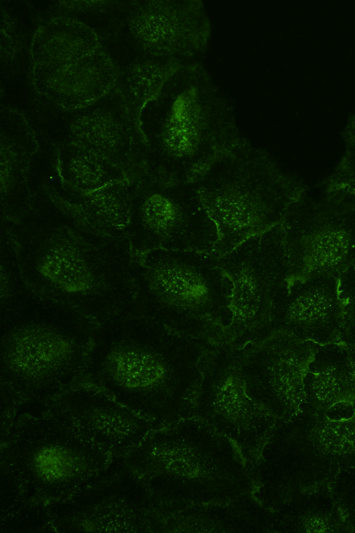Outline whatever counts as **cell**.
I'll use <instances>...</instances> for the list:
<instances>
[{
	"instance_id": "6da1fadb",
	"label": "cell",
	"mask_w": 355,
	"mask_h": 533,
	"mask_svg": "<svg viewBox=\"0 0 355 533\" xmlns=\"http://www.w3.org/2000/svg\"><path fill=\"white\" fill-rule=\"evenodd\" d=\"M22 276L36 294L67 304L97 324L127 310L134 286L128 237L88 225L40 183L29 209L16 221L1 220Z\"/></svg>"
},
{
	"instance_id": "7a4b0ae2",
	"label": "cell",
	"mask_w": 355,
	"mask_h": 533,
	"mask_svg": "<svg viewBox=\"0 0 355 533\" xmlns=\"http://www.w3.org/2000/svg\"><path fill=\"white\" fill-rule=\"evenodd\" d=\"M214 345L126 310L97 325L80 382L160 429L193 416L202 365Z\"/></svg>"
},
{
	"instance_id": "3957f363",
	"label": "cell",
	"mask_w": 355,
	"mask_h": 533,
	"mask_svg": "<svg viewBox=\"0 0 355 533\" xmlns=\"http://www.w3.org/2000/svg\"><path fill=\"white\" fill-rule=\"evenodd\" d=\"M97 323L29 287L1 303V383L41 407L79 383Z\"/></svg>"
},
{
	"instance_id": "277c9868",
	"label": "cell",
	"mask_w": 355,
	"mask_h": 533,
	"mask_svg": "<svg viewBox=\"0 0 355 533\" xmlns=\"http://www.w3.org/2000/svg\"><path fill=\"white\" fill-rule=\"evenodd\" d=\"M145 172L165 183L192 182L241 136L231 106L197 62L183 65L138 116Z\"/></svg>"
},
{
	"instance_id": "5b68a950",
	"label": "cell",
	"mask_w": 355,
	"mask_h": 533,
	"mask_svg": "<svg viewBox=\"0 0 355 533\" xmlns=\"http://www.w3.org/2000/svg\"><path fill=\"white\" fill-rule=\"evenodd\" d=\"M123 458L147 485L155 510L227 502L256 487L234 443L195 416L151 431Z\"/></svg>"
},
{
	"instance_id": "8992f818",
	"label": "cell",
	"mask_w": 355,
	"mask_h": 533,
	"mask_svg": "<svg viewBox=\"0 0 355 533\" xmlns=\"http://www.w3.org/2000/svg\"><path fill=\"white\" fill-rule=\"evenodd\" d=\"M128 311L182 334L219 343L231 321L232 284L208 252L155 249L133 255Z\"/></svg>"
},
{
	"instance_id": "52a82bcc",
	"label": "cell",
	"mask_w": 355,
	"mask_h": 533,
	"mask_svg": "<svg viewBox=\"0 0 355 533\" xmlns=\"http://www.w3.org/2000/svg\"><path fill=\"white\" fill-rule=\"evenodd\" d=\"M192 182L217 230L212 253L217 258L281 223L305 188L280 171L265 150L241 137Z\"/></svg>"
},
{
	"instance_id": "ba28073f",
	"label": "cell",
	"mask_w": 355,
	"mask_h": 533,
	"mask_svg": "<svg viewBox=\"0 0 355 533\" xmlns=\"http://www.w3.org/2000/svg\"><path fill=\"white\" fill-rule=\"evenodd\" d=\"M355 467V416L332 421L302 403L286 420L278 421L263 444L254 475L253 496L274 510L298 497L330 492L344 469Z\"/></svg>"
},
{
	"instance_id": "9c48e42d",
	"label": "cell",
	"mask_w": 355,
	"mask_h": 533,
	"mask_svg": "<svg viewBox=\"0 0 355 533\" xmlns=\"http://www.w3.org/2000/svg\"><path fill=\"white\" fill-rule=\"evenodd\" d=\"M1 465L22 483L26 498L47 502L75 492L111 463L109 453L88 439L53 402L37 414L16 417L1 440Z\"/></svg>"
},
{
	"instance_id": "30bf717a",
	"label": "cell",
	"mask_w": 355,
	"mask_h": 533,
	"mask_svg": "<svg viewBox=\"0 0 355 533\" xmlns=\"http://www.w3.org/2000/svg\"><path fill=\"white\" fill-rule=\"evenodd\" d=\"M289 279L339 277L355 264V193L326 182L305 188L281 222Z\"/></svg>"
},
{
	"instance_id": "8fae6325",
	"label": "cell",
	"mask_w": 355,
	"mask_h": 533,
	"mask_svg": "<svg viewBox=\"0 0 355 533\" xmlns=\"http://www.w3.org/2000/svg\"><path fill=\"white\" fill-rule=\"evenodd\" d=\"M130 182L133 255L155 249L212 253L217 230L193 182L165 183L145 171Z\"/></svg>"
},
{
	"instance_id": "7c38bea8",
	"label": "cell",
	"mask_w": 355,
	"mask_h": 533,
	"mask_svg": "<svg viewBox=\"0 0 355 533\" xmlns=\"http://www.w3.org/2000/svg\"><path fill=\"white\" fill-rule=\"evenodd\" d=\"M218 261L232 284L231 321L219 343L241 348L267 327L274 297L289 280L282 224L246 239Z\"/></svg>"
},
{
	"instance_id": "4fadbf2b",
	"label": "cell",
	"mask_w": 355,
	"mask_h": 533,
	"mask_svg": "<svg viewBox=\"0 0 355 533\" xmlns=\"http://www.w3.org/2000/svg\"><path fill=\"white\" fill-rule=\"evenodd\" d=\"M246 352V345L217 343L207 353L193 416L231 440L254 473L260 451L278 419L247 394L241 372Z\"/></svg>"
},
{
	"instance_id": "5bb4252c",
	"label": "cell",
	"mask_w": 355,
	"mask_h": 533,
	"mask_svg": "<svg viewBox=\"0 0 355 533\" xmlns=\"http://www.w3.org/2000/svg\"><path fill=\"white\" fill-rule=\"evenodd\" d=\"M47 507L58 533L153 532L158 520L147 485L123 457Z\"/></svg>"
},
{
	"instance_id": "9a60e30c",
	"label": "cell",
	"mask_w": 355,
	"mask_h": 533,
	"mask_svg": "<svg viewBox=\"0 0 355 533\" xmlns=\"http://www.w3.org/2000/svg\"><path fill=\"white\" fill-rule=\"evenodd\" d=\"M246 346L241 372L248 395L278 421L288 419L305 402L304 377L320 345L278 332Z\"/></svg>"
},
{
	"instance_id": "2e32d148",
	"label": "cell",
	"mask_w": 355,
	"mask_h": 533,
	"mask_svg": "<svg viewBox=\"0 0 355 533\" xmlns=\"http://www.w3.org/2000/svg\"><path fill=\"white\" fill-rule=\"evenodd\" d=\"M128 27L140 53L187 65L207 50L210 21L202 1L151 0L138 2Z\"/></svg>"
},
{
	"instance_id": "e0dca14e",
	"label": "cell",
	"mask_w": 355,
	"mask_h": 533,
	"mask_svg": "<svg viewBox=\"0 0 355 533\" xmlns=\"http://www.w3.org/2000/svg\"><path fill=\"white\" fill-rule=\"evenodd\" d=\"M339 277L320 275L289 279L277 292L270 320L258 343L282 332L320 345L340 343L343 306Z\"/></svg>"
},
{
	"instance_id": "ac0fdd59",
	"label": "cell",
	"mask_w": 355,
	"mask_h": 533,
	"mask_svg": "<svg viewBox=\"0 0 355 533\" xmlns=\"http://www.w3.org/2000/svg\"><path fill=\"white\" fill-rule=\"evenodd\" d=\"M67 142L109 160L129 181L145 171V144L138 121L117 88L99 106L70 122L60 144Z\"/></svg>"
},
{
	"instance_id": "d6986e66",
	"label": "cell",
	"mask_w": 355,
	"mask_h": 533,
	"mask_svg": "<svg viewBox=\"0 0 355 533\" xmlns=\"http://www.w3.org/2000/svg\"><path fill=\"white\" fill-rule=\"evenodd\" d=\"M51 402L65 410L80 431L113 458L125 456L156 429L150 420L87 383H77Z\"/></svg>"
},
{
	"instance_id": "ffe728a7",
	"label": "cell",
	"mask_w": 355,
	"mask_h": 533,
	"mask_svg": "<svg viewBox=\"0 0 355 533\" xmlns=\"http://www.w3.org/2000/svg\"><path fill=\"white\" fill-rule=\"evenodd\" d=\"M119 70L100 48L68 64L33 65L32 82L36 92L65 110L94 104L116 85Z\"/></svg>"
},
{
	"instance_id": "44dd1931",
	"label": "cell",
	"mask_w": 355,
	"mask_h": 533,
	"mask_svg": "<svg viewBox=\"0 0 355 533\" xmlns=\"http://www.w3.org/2000/svg\"><path fill=\"white\" fill-rule=\"evenodd\" d=\"M155 532H275V517L253 496L158 512Z\"/></svg>"
},
{
	"instance_id": "7402d4cb",
	"label": "cell",
	"mask_w": 355,
	"mask_h": 533,
	"mask_svg": "<svg viewBox=\"0 0 355 533\" xmlns=\"http://www.w3.org/2000/svg\"><path fill=\"white\" fill-rule=\"evenodd\" d=\"M0 118L1 220L14 222L30 208L28 175L38 143L35 131L18 110L4 107Z\"/></svg>"
},
{
	"instance_id": "603a6c76",
	"label": "cell",
	"mask_w": 355,
	"mask_h": 533,
	"mask_svg": "<svg viewBox=\"0 0 355 533\" xmlns=\"http://www.w3.org/2000/svg\"><path fill=\"white\" fill-rule=\"evenodd\" d=\"M40 183L94 230L115 238L128 237L133 190L129 180L82 192L62 183L52 165Z\"/></svg>"
},
{
	"instance_id": "cb8c5ba5",
	"label": "cell",
	"mask_w": 355,
	"mask_h": 533,
	"mask_svg": "<svg viewBox=\"0 0 355 533\" xmlns=\"http://www.w3.org/2000/svg\"><path fill=\"white\" fill-rule=\"evenodd\" d=\"M305 403L325 411L355 397V372L349 347L344 343L320 345L304 377Z\"/></svg>"
},
{
	"instance_id": "d4e9b609",
	"label": "cell",
	"mask_w": 355,
	"mask_h": 533,
	"mask_svg": "<svg viewBox=\"0 0 355 533\" xmlns=\"http://www.w3.org/2000/svg\"><path fill=\"white\" fill-rule=\"evenodd\" d=\"M102 48L98 36L84 23L69 17L53 18L35 31L31 45L33 65L59 66Z\"/></svg>"
},
{
	"instance_id": "484cf974",
	"label": "cell",
	"mask_w": 355,
	"mask_h": 533,
	"mask_svg": "<svg viewBox=\"0 0 355 533\" xmlns=\"http://www.w3.org/2000/svg\"><path fill=\"white\" fill-rule=\"evenodd\" d=\"M273 511L276 532H352L330 492L302 495Z\"/></svg>"
},
{
	"instance_id": "4316f807",
	"label": "cell",
	"mask_w": 355,
	"mask_h": 533,
	"mask_svg": "<svg viewBox=\"0 0 355 533\" xmlns=\"http://www.w3.org/2000/svg\"><path fill=\"white\" fill-rule=\"evenodd\" d=\"M53 163L60 181L67 186L91 192L128 180L125 172L109 160L74 143L55 145Z\"/></svg>"
},
{
	"instance_id": "83f0119b",
	"label": "cell",
	"mask_w": 355,
	"mask_h": 533,
	"mask_svg": "<svg viewBox=\"0 0 355 533\" xmlns=\"http://www.w3.org/2000/svg\"><path fill=\"white\" fill-rule=\"evenodd\" d=\"M182 65L175 60L141 53L119 73L116 87L134 118L138 121L143 107L158 95L168 80Z\"/></svg>"
},
{
	"instance_id": "f1b7e54d",
	"label": "cell",
	"mask_w": 355,
	"mask_h": 533,
	"mask_svg": "<svg viewBox=\"0 0 355 533\" xmlns=\"http://www.w3.org/2000/svg\"><path fill=\"white\" fill-rule=\"evenodd\" d=\"M1 532H56L47 502L30 497L1 515Z\"/></svg>"
},
{
	"instance_id": "f546056e",
	"label": "cell",
	"mask_w": 355,
	"mask_h": 533,
	"mask_svg": "<svg viewBox=\"0 0 355 533\" xmlns=\"http://www.w3.org/2000/svg\"><path fill=\"white\" fill-rule=\"evenodd\" d=\"M339 291L343 306L340 343L355 345V264L339 276Z\"/></svg>"
},
{
	"instance_id": "4dcf8cb0",
	"label": "cell",
	"mask_w": 355,
	"mask_h": 533,
	"mask_svg": "<svg viewBox=\"0 0 355 533\" xmlns=\"http://www.w3.org/2000/svg\"><path fill=\"white\" fill-rule=\"evenodd\" d=\"M343 137L345 153L326 183L332 186L347 188L355 193V115L350 118Z\"/></svg>"
},
{
	"instance_id": "1f68e13d",
	"label": "cell",
	"mask_w": 355,
	"mask_h": 533,
	"mask_svg": "<svg viewBox=\"0 0 355 533\" xmlns=\"http://www.w3.org/2000/svg\"><path fill=\"white\" fill-rule=\"evenodd\" d=\"M330 493L344 520L355 532V467L342 470L330 485Z\"/></svg>"
},
{
	"instance_id": "d6a6232c",
	"label": "cell",
	"mask_w": 355,
	"mask_h": 533,
	"mask_svg": "<svg viewBox=\"0 0 355 533\" xmlns=\"http://www.w3.org/2000/svg\"><path fill=\"white\" fill-rule=\"evenodd\" d=\"M26 499L21 481L1 465V515Z\"/></svg>"
},
{
	"instance_id": "836d02e7",
	"label": "cell",
	"mask_w": 355,
	"mask_h": 533,
	"mask_svg": "<svg viewBox=\"0 0 355 533\" xmlns=\"http://www.w3.org/2000/svg\"><path fill=\"white\" fill-rule=\"evenodd\" d=\"M20 406L13 392L6 384L1 383V440L8 434Z\"/></svg>"
},
{
	"instance_id": "e575fe53",
	"label": "cell",
	"mask_w": 355,
	"mask_h": 533,
	"mask_svg": "<svg viewBox=\"0 0 355 533\" xmlns=\"http://www.w3.org/2000/svg\"><path fill=\"white\" fill-rule=\"evenodd\" d=\"M324 413L327 417L332 421H346L355 416V410L351 402L336 403Z\"/></svg>"
},
{
	"instance_id": "d590c367",
	"label": "cell",
	"mask_w": 355,
	"mask_h": 533,
	"mask_svg": "<svg viewBox=\"0 0 355 533\" xmlns=\"http://www.w3.org/2000/svg\"><path fill=\"white\" fill-rule=\"evenodd\" d=\"M346 345L349 347V352H350V355H351V361H352V364H353V367H354V372H355V345H349V344H346ZM351 402H352V404H353L354 410H355V397L354 398V399H353V401Z\"/></svg>"
}]
</instances>
